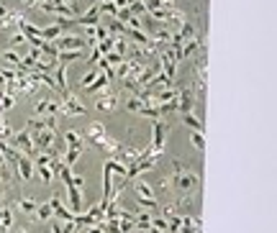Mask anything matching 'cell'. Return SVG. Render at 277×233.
<instances>
[{
	"label": "cell",
	"instance_id": "6da1fadb",
	"mask_svg": "<svg viewBox=\"0 0 277 233\" xmlns=\"http://www.w3.org/2000/svg\"><path fill=\"white\" fill-rule=\"evenodd\" d=\"M200 184H203L200 172L193 169V167H187V164H182L180 159H175V161H172V172H169V177H162L157 187H159V190L185 192V195H198Z\"/></svg>",
	"mask_w": 277,
	"mask_h": 233
},
{
	"label": "cell",
	"instance_id": "7a4b0ae2",
	"mask_svg": "<svg viewBox=\"0 0 277 233\" xmlns=\"http://www.w3.org/2000/svg\"><path fill=\"white\" fill-rule=\"evenodd\" d=\"M85 138H88L95 149H100L103 154H108L111 159H118V156H121V151L126 149L118 138H113V136L108 133L105 123H100V121H93V123L85 128Z\"/></svg>",
	"mask_w": 277,
	"mask_h": 233
},
{
	"label": "cell",
	"instance_id": "3957f363",
	"mask_svg": "<svg viewBox=\"0 0 277 233\" xmlns=\"http://www.w3.org/2000/svg\"><path fill=\"white\" fill-rule=\"evenodd\" d=\"M65 146H67V149H65L67 154H65V159H62V161H65L70 169H72V167L77 164V159L82 156V149H85V138L80 136V131L70 128V131H65Z\"/></svg>",
	"mask_w": 277,
	"mask_h": 233
},
{
	"label": "cell",
	"instance_id": "277c9868",
	"mask_svg": "<svg viewBox=\"0 0 277 233\" xmlns=\"http://www.w3.org/2000/svg\"><path fill=\"white\" fill-rule=\"evenodd\" d=\"M134 197H136V202H139L141 210H146V213H157V210H159V200H157L154 190H152L141 177L134 179Z\"/></svg>",
	"mask_w": 277,
	"mask_h": 233
},
{
	"label": "cell",
	"instance_id": "5b68a950",
	"mask_svg": "<svg viewBox=\"0 0 277 233\" xmlns=\"http://www.w3.org/2000/svg\"><path fill=\"white\" fill-rule=\"evenodd\" d=\"M169 138V123L167 118L162 121H154V128H152V144H149V156H162L164 154V144Z\"/></svg>",
	"mask_w": 277,
	"mask_h": 233
},
{
	"label": "cell",
	"instance_id": "8992f818",
	"mask_svg": "<svg viewBox=\"0 0 277 233\" xmlns=\"http://www.w3.org/2000/svg\"><path fill=\"white\" fill-rule=\"evenodd\" d=\"M57 159H59V154H57V149H52V151H41V154H36V167H39V179H41L44 184H52V179H54V164H57Z\"/></svg>",
	"mask_w": 277,
	"mask_h": 233
},
{
	"label": "cell",
	"instance_id": "52a82bcc",
	"mask_svg": "<svg viewBox=\"0 0 277 233\" xmlns=\"http://www.w3.org/2000/svg\"><path fill=\"white\" fill-rule=\"evenodd\" d=\"M8 144H11L18 154H24V156H29V159H36V149H34V138H31V131H29V128L13 133V136L8 138Z\"/></svg>",
	"mask_w": 277,
	"mask_h": 233
},
{
	"label": "cell",
	"instance_id": "ba28073f",
	"mask_svg": "<svg viewBox=\"0 0 277 233\" xmlns=\"http://www.w3.org/2000/svg\"><path fill=\"white\" fill-rule=\"evenodd\" d=\"M31 138H34L36 154L52 151V149H54V141H57V128H34V131H31Z\"/></svg>",
	"mask_w": 277,
	"mask_h": 233
},
{
	"label": "cell",
	"instance_id": "9c48e42d",
	"mask_svg": "<svg viewBox=\"0 0 277 233\" xmlns=\"http://www.w3.org/2000/svg\"><path fill=\"white\" fill-rule=\"evenodd\" d=\"M52 46H54L57 52H75V49H82V52H85V49H90L82 36H67V34L57 36V39L52 41Z\"/></svg>",
	"mask_w": 277,
	"mask_h": 233
},
{
	"label": "cell",
	"instance_id": "30bf717a",
	"mask_svg": "<svg viewBox=\"0 0 277 233\" xmlns=\"http://www.w3.org/2000/svg\"><path fill=\"white\" fill-rule=\"evenodd\" d=\"M62 103H59V115H82V113H88L85 110V103L77 98V95H72V92H67L65 98H59Z\"/></svg>",
	"mask_w": 277,
	"mask_h": 233
},
{
	"label": "cell",
	"instance_id": "8fae6325",
	"mask_svg": "<svg viewBox=\"0 0 277 233\" xmlns=\"http://www.w3.org/2000/svg\"><path fill=\"white\" fill-rule=\"evenodd\" d=\"M47 202H49V207H52V215H54L57 220H65V223H72V220H75V213H72V210H67V205H65V202H62L57 195H52Z\"/></svg>",
	"mask_w": 277,
	"mask_h": 233
},
{
	"label": "cell",
	"instance_id": "7c38bea8",
	"mask_svg": "<svg viewBox=\"0 0 277 233\" xmlns=\"http://www.w3.org/2000/svg\"><path fill=\"white\" fill-rule=\"evenodd\" d=\"M16 177H18L21 182H29V179L34 177V159H29V156L18 154V164H16Z\"/></svg>",
	"mask_w": 277,
	"mask_h": 233
},
{
	"label": "cell",
	"instance_id": "4fadbf2b",
	"mask_svg": "<svg viewBox=\"0 0 277 233\" xmlns=\"http://www.w3.org/2000/svg\"><path fill=\"white\" fill-rule=\"evenodd\" d=\"M75 24H80V26H98L100 24V3H93L88 13L75 16Z\"/></svg>",
	"mask_w": 277,
	"mask_h": 233
},
{
	"label": "cell",
	"instance_id": "5bb4252c",
	"mask_svg": "<svg viewBox=\"0 0 277 233\" xmlns=\"http://www.w3.org/2000/svg\"><path fill=\"white\" fill-rule=\"evenodd\" d=\"M116 108H118V95H116L113 90L103 92V95L95 100V110H105V113H113Z\"/></svg>",
	"mask_w": 277,
	"mask_h": 233
},
{
	"label": "cell",
	"instance_id": "9a60e30c",
	"mask_svg": "<svg viewBox=\"0 0 277 233\" xmlns=\"http://www.w3.org/2000/svg\"><path fill=\"white\" fill-rule=\"evenodd\" d=\"M108 90H111V80H108L103 72H100V75H98V77H95L88 87H82V92H85V95H95V92H100V95H103V92H108Z\"/></svg>",
	"mask_w": 277,
	"mask_h": 233
},
{
	"label": "cell",
	"instance_id": "2e32d148",
	"mask_svg": "<svg viewBox=\"0 0 277 233\" xmlns=\"http://www.w3.org/2000/svg\"><path fill=\"white\" fill-rule=\"evenodd\" d=\"M34 115H57V118H59V103L44 98V100H39V103L34 105Z\"/></svg>",
	"mask_w": 277,
	"mask_h": 233
},
{
	"label": "cell",
	"instance_id": "e0dca14e",
	"mask_svg": "<svg viewBox=\"0 0 277 233\" xmlns=\"http://www.w3.org/2000/svg\"><path fill=\"white\" fill-rule=\"evenodd\" d=\"M180 118H182V123H185L190 131H198V133H203V121L195 115V110H190V113H180Z\"/></svg>",
	"mask_w": 277,
	"mask_h": 233
},
{
	"label": "cell",
	"instance_id": "ac0fdd59",
	"mask_svg": "<svg viewBox=\"0 0 277 233\" xmlns=\"http://www.w3.org/2000/svg\"><path fill=\"white\" fill-rule=\"evenodd\" d=\"M36 200H31V197H18L16 202H13V207L18 210V213H26V215H34L36 213Z\"/></svg>",
	"mask_w": 277,
	"mask_h": 233
},
{
	"label": "cell",
	"instance_id": "d6986e66",
	"mask_svg": "<svg viewBox=\"0 0 277 233\" xmlns=\"http://www.w3.org/2000/svg\"><path fill=\"white\" fill-rule=\"evenodd\" d=\"M0 57H3V62H11V64H13V69H21V72H26V69H24V57H21V54H16L13 49H6V52L0 54Z\"/></svg>",
	"mask_w": 277,
	"mask_h": 233
},
{
	"label": "cell",
	"instance_id": "ffe728a7",
	"mask_svg": "<svg viewBox=\"0 0 277 233\" xmlns=\"http://www.w3.org/2000/svg\"><path fill=\"white\" fill-rule=\"evenodd\" d=\"M82 57H85L82 49H75V52H57V62H59V64H70V62L82 59Z\"/></svg>",
	"mask_w": 277,
	"mask_h": 233
},
{
	"label": "cell",
	"instance_id": "44dd1931",
	"mask_svg": "<svg viewBox=\"0 0 277 233\" xmlns=\"http://www.w3.org/2000/svg\"><path fill=\"white\" fill-rule=\"evenodd\" d=\"M134 228H136V230H149V228H152V213H146V210H141V213H136V220H134Z\"/></svg>",
	"mask_w": 277,
	"mask_h": 233
},
{
	"label": "cell",
	"instance_id": "7402d4cb",
	"mask_svg": "<svg viewBox=\"0 0 277 233\" xmlns=\"http://www.w3.org/2000/svg\"><path fill=\"white\" fill-rule=\"evenodd\" d=\"M34 218H36L39 223L49 220V218H52V207H49V202H41V205H36V213H34Z\"/></svg>",
	"mask_w": 277,
	"mask_h": 233
},
{
	"label": "cell",
	"instance_id": "603a6c76",
	"mask_svg": "<svg viewBox=\"0 0 277 233\" xmlns=\"http://www.w3.org/2000/svg\"><path fill=\"white\" fill-rule=\"evenodd\" d=\"M190 141H193V146H195L198 151H203V149H205V138H203V133H198V131H190Z\"/></svg>",
	"mask_w": 277,
	"mask_h": 233
},
{
	"label": "cell",
	"instance_id": "cb8c5ba5",
	"mask_svg": "<svg viewBox=\"0 0 277 233\" xmlns=\"http://www.w3.org/2000/svg\"><path fill=\"white\" fill-rule=\"evenodd\" d=\"M16 44H26V36H24L21 31H16V34L11 36V46H16Z\"/></svg>",
	"mask_w": 277,
	"mask_h": 233
},
{
	"label": "cell",
	"instance_id": "d4e9b609",
	"mask_svg": "<svg viewBox=\"0 0 277 233\" xmlns=\"http://www.w3.org/2000/svg\"><path fill=\"white\" fill-rule=\"evenodd\" d=\"M8 11H11L8 6H3V3H0V18H6V16H8Z\"/></svg>",
	"mask_w": 277,
	"mask_h": 233
},
{
	"label": "cell",
	"instance_id": "484cf974",
	"mask_svg": "<svg viewBox=\"0 0 277 233\" xmlns=\"http://www.w3.org/2000/svg\"><path fill=\"white\" fill-rule=\"evenodd\" d=\"M24 3V8H31V6H36V0H21Z\"/></svg>",
	"mask_w": 277,
	"mask_h": 233
},
{
	"label": "cell",
	"instance_id": "4316f807",
	"mask_svg": "<svg viewBox=\"0 0 277 233\" xmlns=\"http://www.w3.org/2000/svg\"><path fill=\"white\" fill-rule=\"evenodd\" d=\"M149 233H162V230L159 228H149Z\"/></svg>",
	"mask_w": 277,
	"mask_h": 233
},
{
	"label": "cell",
	"instance_id": "83f0119b",
	"mask_svg": "<svg viewBox=\"0 0 277 233\" xmlns=\"http://www.w3.org/2000/svg\"><path fill=\"white\" fill-rule=\"evenodd\" d=\"M93 3H100V0H93Z\"/></svg>",
	"mask_w": 277,
	"mask_h": 233
},
{
	"label": "cell",
	"instance_id": "f1b7e54d",
	"mask_svg": "<svg viewBox=\"0 0 277 233\" xmlns=\"http://www.w3.org/2000/svg\"><path fill=\"white\" fill-rule=\"evenodd\" d=\"M0 197H3V190H0Z\"/></svg>",
	"mask_w": 277,
	"mask_h": 233
},
{
	"label": "cell",
	"instance_id": "f546056e",
	"mask_svg": "<svg viewBox=\"0 0 277 233\" xmlns=\"http://www.w3.org/2000/svg\"><path fill=\"white\" fill-rule=\"evenodd\" d=\"M129 233H136V230H129Z\"/></svg>",
	"mask_w": 277,
	"mask_h": 233
}]
</instances>
